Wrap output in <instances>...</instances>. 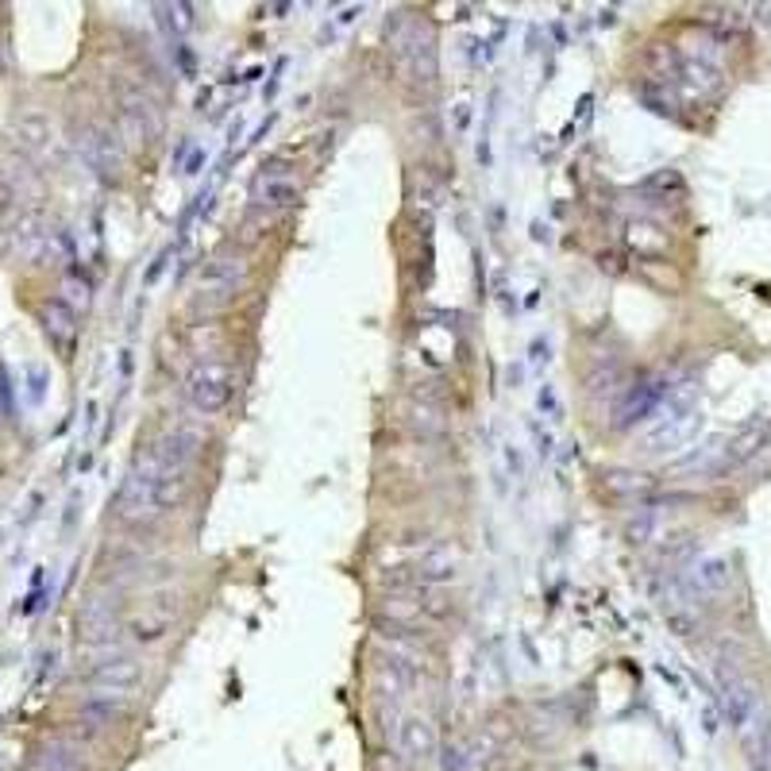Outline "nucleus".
Returning <instances> with one entry per match:
<instances>
[{"mask_svg":"<svg viewBox=\"0 0 771 771\" xmlns=\"http://www.w3.org/2000/svg\"><path fill=\"white\" fill-rule=\"evenodd\" d=\"M694 432H699V413H694V406H690V401L664 398L656 413H652L641 444H644V452H671V447L687 444Z\"/></svg>","mask_w":771,"mask_h":771,"instance_id":"nucleus-3","label":"nucleus"},{"mask_svg":"<svg viewBox=\"0 0 771 771\" xmlns=\"http://www.w3.org/2000/svg\"><path fill=\"white\" fill-rule=\"evenodd\" d=\"M201 447H205V432L194 429V424L166 429L163 436L139 455L131 475L124 479L120 490L124 517L147 521L182 505V498L189 494V482H194L189 475H194V463L201 455Z\"/></svg>","mask_w":771,"mask_h":771,"instance_id":"nucleus-1","label":"nucleus"},{"mask_svg":"<svg viewBox=\"0 0 771 771\" xmlns=\"http://www.w3.org/2000/svg\"><path fill=\"white\" fill-rule=\"evenodd\" d=\"M232 386H236V378H232V363H224V359H217V355L197 359L194 371H189V382H186L189 406L205 417L220 413V409L232 401Z\"/></svg>","mask_w":771,"mask_h":771,"instance_id":"nucleus-2","label":"nucleus"},{"mask_svg":"<svg viewBox=\"0 0 771 771\" xmlns=\"http://www.w3.org/2000/svg\"><path fill=\"white\" fill-rule=\"evenodd\" d=\"M252 201L259 205V209H285V205L297 201V178H290V174H282V171H267L255 182Z\"/></svg>","mask_w":771,"mask_h":771,"instance_id":"nucleus-5","label":"nucleus"},{"mask_svg":"<svg viewBox=\"0 0 771 771\" xmlns=\"http://www.w3.org/2000/svg\"><path fill=\"white\" fill-rule=\"evenodd\" d=\"M398 745L409 760H417V763L432 760V752H436V733H432V725L424 722V717H406L398 729Z\"/></svg>","mask_w":771,"mask_h":771,"instance_id":"nucleus-6","label":"nucleus"},{"mask_svg":"<svg viewBox=\"0 0 771 771\" xmlns=\"http://www.w3.org/2000/svg\"><path fill=\"white\" fill-rule=\"evenodd\" d=\"M722 687H725V706H729V717L737 725H745L748 722V714H752V706H756V699H752V687H748L740 675H733L729 667H722Z\"/></svg>","mask_w":771,"mask_h":771,"instance_id":"nucleus-7","label":"nucleus"},{"mask_svg":"<svg viewBox=\"0 0 771 771\" xmlns=\"http://www.w3.org/2000/svg\"><path fill=\"white\" fill-rule=\"evenodd\" d=\"M240 282H244V262L240 259H217L201 274V293L205 297H217V305L236 297Z\"/></svg>","mask_w":771,"mask_h":771,"instance_id":"nucleus-4","label":"nucleus"},{"mask_svg":"<svg viewBox=\"0 0 771 771\" xmlns=\"http://www.w3.org/2000/svg\"><path fill=\"white\" fill-rule=\"evenodd\" d=\"M43 320H47V332L55 336V340H70L73 336V313L62 301H47V305H43Z\"/></svg>","mask_w":771,"mask_h":771,"instance_id":"nucleus-8","label":"nucleus"}]
</instances>
